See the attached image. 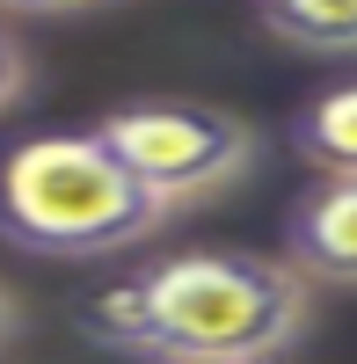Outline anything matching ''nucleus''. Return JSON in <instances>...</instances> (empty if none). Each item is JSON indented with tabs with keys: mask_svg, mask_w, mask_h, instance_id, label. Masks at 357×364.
Segmentation results:
<instances>
[{
	"mask_svg": "<svg viewBox=\"0 0 357 364\" xmlns=\"http://www.w3.org/2000/svg\"><path fill=\"white\" fill-rule=\"evenodd\" d=\"M314 321V284L284 255L183 248L80 306V336L146 364H277Z\"/></svg>",
	"mask_w": 357,
	"mask_h": 364,
	"instance_id": "obj_1",
	"label": "nucleus"
},
{
	"mask_svg": "<svg viewBox=\"0 0 357 364\" xmlns=\"http://www.w3.org/2000/svg\"><path fill=\"white\" fill-rule=\"evenodd\" d=\"M175 211L95 132H44L0 154V240L29 255L87 262L161 233Z\"/></svg>",
	"mask_w": 357,
	"mask_h": 364,
	"instance_id": "obj_2",
	"label": "nucleus"
},
{
	"mask_svg": "<svg viewBox=\"0 0 357 364\" xmlns=\"http://www.w3.org/2000/svg\"><path fill=\"white\" fill-rule=\"evenodd\" d=\"M95 139L124 161L168 211H183L197 197H219L226 182H241L255 168V124L219 102H175V95H146V102H117Z\"/></svg>",
	"mask_w": 357,
	"mask_h": 364,
	"instance_id": "obj_3",
	"label": "nucleus"
},
{
	"mask_svg": "<svg viewBox=\"0 0 357 364\" xmlns=\"http://www.w3.org/2000/svg\"><path fill=\"white\" fill-rule=\"evenodd\" d=\"M284 262L307 284L357 291V175H314L284 211Z\"/></svg>",
	"mask_w": 357,
	"mask_h": 364,
	"instance_id": "obj_4",
	"label": "nucleus"
},
{
	"mask_svg": "<svg viewBox=\"0 0 357 364\" xmlns=\"http://www.w3.org/2000/svg\"><path fill=\"white\" fill-rule=\"evenodd\" d=\"M255 29L299 58H357V0H270Z\"/></svg>",
	"mask_w": 357,
	"mask_h": 364,
	"instance_id": "obj_5",
	"label": "nucleus"
},
{
	"mask_svg": "<svg viewBox=\"0 0 357 364\" xmlns=\"http://www.w3.org/2000/svg\"><path fill=\"white\" fill-rule=\"evenodd\" d=\"M292 154L314 175H357V80L321 87L314 102H299L292 117Z\"/></svg>",
	"mask_w": 357,
	"mask_h": 364,
	"instance_id": "obj_6",
	"label": "nucleus"
},
{
	"mask_svg": "<svg viewBox=\"0 0 357 364\" xmlns=\"http://www.w3.org/2000/svg\"><path fill=\"white\" fill-rule=\"evenodd\" d=\"M29 95V51H22V37L8 22H0V109H15Z\"/></svg>",
	"mask_w": 357,
	"mask_h": 364,
	"instance_id": "obj_7",
	"label": "nucleus"
},
{
	"mask_svg": "<svg viewBox=\"0 0 357 364\" xmlns=\"http://www.w3.org/2000/svg\"><path fill=\"white\" fill-rule=\"evenodd\" d=\"M15 336H22V306H15V291L0 284V350H8Z\"/></svg>",
	"mask_w": 357,
	"mask_h": 364,
	"instance_id": "obj_8",
	"label": "nucleus"
}]
</instances>
